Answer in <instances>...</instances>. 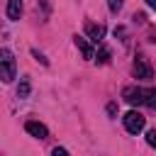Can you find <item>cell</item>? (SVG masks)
<instances>
[{
  "label": "cell",
  "mask_w": 156,
  "mask_h": 156,
  "mask_svg": "<svg viewBox=\"0 0 156 156\" xmlns=\"http://www.w3.org/2000/svg\"><path fill=\"white\" fill-rule=\"evenodd\" d=\"M51 156H71V154H68L66 149H61V146H56V149L51 151Z\"/></svg>",
  "instance_id": "13"
},
{
  "label": "cell",
  "mask_w": 156,
  "mask_h": 156,
  "mask_svg": "<svg viewBox=\"0 0 156 156\" xmlns=\"http://www.w3.org/2000/svg\"><path fill=\"white\" fill-rule=\"evenodd\" d=\"M73 41H76V46H78V51L83 54V58H95V51H93V46L88 44V39L85 37H73Z\"/></svg>",
  "instance_id": "7"
},
{
  "label": "cell",
  "mask_w": 156,
  "mask_h": 156,
  "mask_svg": "<svg viewBox=\"0 0 156 156\" xmlns=\"http://www.w3.org/2000/svg\"><path fill=\"white\" fill-rule=\"evenodd\" d=\"M95 56H98V63H107V61H110V49H107V46H100Z\"/></svg>",
  "instance_id": "9"
},
{
  "label": "cell",
  "mask_w": 156,
  "mask_h": 156,
  "mask_svg": "<svg viewBox=\"0 0 156 156\" xmlns=\"http://www.w3.org/2000/svg\"><path fill=\"white\" fill-rule=\"evenodd\" d=\"M122 119H124V127H127V132H129V134H139V132L144 129V124H146L144 115H141V112H136V110H129Z\"/></svg>",
  "instance_id": "3"
},
{
  "label": "cell",
  "mask_w": 156,
  "mask_h": 156,
  "mask_svg": "<svg viewBox=\"0 0 156 156\" xmlns=\"http://www.w3.org/2000/svg\"><path fill=\"white\" fill-rule=\"evenodd\" d=\"M0 66H2L0 78H2L5 83H10V80L15 78V56H12L10 49H2V51H0Z\"/></svg>",
  "instance_id": "2"
},
{
  "label": "cell",
  "mask_w": 156,
  "mask_h": 156,
  "mask_svg": "<svg viewBox=\"0 0 156 156\" xmlns=\"http://www.w3.org/2000/svg\"><path fill=\"white\" fill-rule=\"evenodd\" d=\"M24 129H27L32 136H37V139H46V136H49V129H46L41 122H37V119H29V122L24 124Z\"/></svg>",
  "instance_id": "5"
},
{
  "label": "cell",
  "mask_w": 156,
  "mask_h": 156,
  "mask_svg": "<svg viewBox=\"0 0 156 156\" xmlns=\"http://www.w3.org/2000/svg\"><path fill=\"white\" fill-rule=\"evenodd\" d=\"M85 34H88V39H93L98 44L105 37V27L102 24H95V22H85Z\"/></svg>",
  "instance_id": "6"
},
{
  "label": "cell",
  "mask_w": 156,
  "mask_h": 156,
  "mask_svg": "<svg viewBox=\"0 0 156 156\" xmlns=\"http://www.w3.org/2000/svg\"><path fill=\"white\" fill-rule=\"evenodd\" d=\"M146 5H149L151 10H156V0H146Z\"/></svg>",
  "instance_id": "14"
},
{
  "label": "cell",
  "mask_w": 156,
  "mask_h": 156,
  "mask_svg": "<svg viewBox=\"0 0 156 156\" xmlns=\"http://www.w3.org/2000/svg\"><path fill=\"white\" fill-rule=\"evenodd\" d=\"M20 15H22V0H7V17L20 20Z\"/></svg>",
  "instance_id": "8"
},
{
  "label": "cell",
  "mask_w": 156,
  "mask_h": 156,
  "mask_svg": "<svg viewBox=\"0 0 156 156\" xmlns=\"http://www.w3.org/2000/svg\"><path fill=\"white\" fill-rule=\"evenodd\" d=\"M17 95H20V98H27V95H29V80H27V78H22V83H20V88H17Z\"/></svg>",
  "instance_id": "10"
},
{
  "label": "cell",
  "mask_w": 156,
  "mask_h": 156,
  "mask_svg": "<svg viewBox=\"0 0 156 156\" xmlns=\"http://www.w3.org/2000/svg\"><path fill=\"white\" fill-rule=\"evenodd\" d=\"M122 2H124V0H107L110 12H119V10H122Z\"/></svg>",
  "instance_id": "11"
},
{
  "label": "cell",
  "mask_w": 156,
  "mask_h": 156,
  "mask_svg": "<svg viewBox=\"0 0 156 156\" xmlns=\"http://www.w3.org/2000/svg\"><path fill=\"white\" fill-rule=\"evenodd\" d=\"M134 76L139 80H151L154 78V68H151V63L144 56H136V61H134Z\"/></svg>",
  "instance_id": "4"
},
{
  "label": "cell",
  "mask_w": 156,
  "mask_h": 156,
  "mask_svg": "<svg viewBox=\"0 0 156 156\" xmlns=\"http://www.w3.org/2000/svg\"><path fill=\"white\" fill-rule=\"evenodd\" d=\"M122 95L129 105H146V107L156 110V90L154 88H124Z\"/></svg>",
  "instance_id": "1"
},
{
  "label": "cell",
  "mask_w": 156,
  "mask_h": 156,
  "mask_svg": "<svg viewBox=\"0 0 156 156\" xmlns=\"http://www.w3.org/2000/svg\"><path fill=\"white\" fill-rule=\"evenodd\" d=\"M146 141H149V146L156 149V129H149V132H146Z\"/></svg>",
  "instance_id": "12"
}]
</instances>
